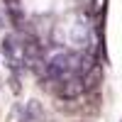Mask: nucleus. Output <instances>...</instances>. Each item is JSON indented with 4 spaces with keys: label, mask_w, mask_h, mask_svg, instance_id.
<instances>
[{
    "label": "nucleus",
    "mask_w": 122,
    "mask_h": 122,
    "mask_svg": "<svg viewBox=\"0 0 122 122\" xmlns=\"http://www.w3.org/2000/svg\"><path fill=\"white\" fill-rule=\"evenodd\" d=\"M86 93V86H83V78L81 76H71L61 81V88H59V95L66 98V100H76Z\"/></svg>",
    "instance_id": "obj_2"
},
{
    "label": "nucleus",
    "mask_w": 122,
    "mask_h": 122,
    "mask_svg": "<svg viewBox=\"0 0 122 122\" xmlns=\"http://www.w3.org/2000/svg\"><path fill=\"white\" fill-rule=\"evenodd\" d=\"M5 10H7L10 20L17 27H22V7H20V0H5Z\"/></svg>",
    "instance_id": "obj_4"
},
{
    "label": "nucleus",
    "mask_w": 122,
    "mask_h": 122,
    "mask_svg": "<svg viewBox=\"0 0 122 122\" xmlns=\"http://www.w3.org/2000/svg\"><path fill=\"white\" fill-rule=\"evenodd\" d=\"M81 78H83V86H86V90L88 88H95L98 83H100V81H103V71H100V66H90L88 71H86V73L83 76H81Z\"/></svg>",
    "instance_id": "obj_3"
},
{
    "label": "nucleus",
    "mask_w": 122,
    "mask_h": 122,
    "mask_svg": "<svg viewBox=\"0 0 122 122\" xmlns=\"http://www.w3.org/2000/svg\"><path fill=\"white\" fill-rule=\"evenodd\" d=\"M3 54H5L7 64L12 66V68L25 66V51H22V44H20L15 37H5V39H3Z\"/></svg>",
    "instance_id": "obj_1"
},
{
    "label": "nucleus",
    "mask_w": 122,
    "mask_h": 122,
    "mask_svg": "<svg viewBox=\"0 0 122 122\" xmlns=\"http://www.w3.org/2000/svg\"><path fill=\"white\" fill-rule=\"evenodd\" d=\"M22 122H39V120H29V117H25V120H22Z\"/></svg>",
    "instance_id": "obj_5"
}]
</instances>
